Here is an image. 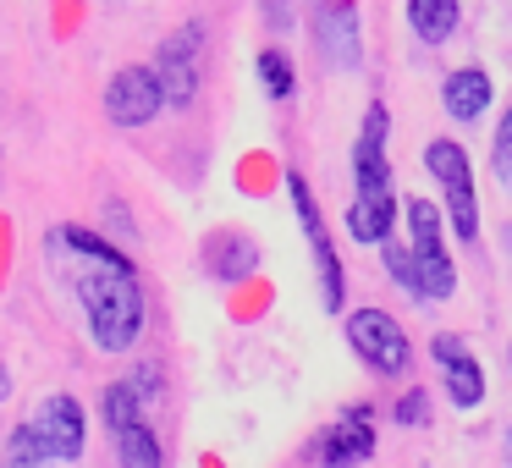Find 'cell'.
I'll list each match as a JSON object with an SVG mask.
<instances>
[{"instance_id":"6da1fadb","label":"cell","mask_w":512,"mask_h":468,"mask_svg":"<svg viewBox=\"0 0 512 468\" xmlns=\"http://www.w3.org/2000/svg\"><path fill=\"white\" fill-rule=\"evenodd\" d=\"M50 243L72 254V292L83 303V320L100 353H133L138 336L149 325V303H144V281H138L133 259L116 243H105L89 226H56Z\"/></svg>"},{"instance_id":"7a4b0ae2","label":"cell","mask_w":512,"mask_h":468,"mask_svg":"<svg viewBox=\"0 0 512 468\" xmlns=\"http://www.w3.org/2000/svg\"><path fill=\"white\" fill-rule=\"evenodd\" d=\"M386 138H391V111L375 100L364 111V127H358V144H353V204H347V237L364 248L391 243V226H397Z\"/></svg>"},{"instance_id":"3957f363","label":"cell","mask_w":512,"mask_h":468,"mask_svg":"<svg viewBox=\"0 0 512 468\" xmlns=\"http://www.w3.org/2000/svg\"><path fill=\"white\" fill-rule=\"evenodd\" d=\"M402 226H408V254L419 270L424 303H446L457 292V265L446 254V215L424 193H413V199H402Z\"/></svg>"},{"instance_id":"277c9868","label":"cell","mask_w":512,"mask_h":468,"mask_svg":"<svg viewBox=\"0 0 512 468\" xmlns=\"http://www.w3.org/2000/svg\"><path fill=\"white\" fill-rule=\"evenodd\" d=\"M424 171L435 177V188H441V199H446V226H452V237L474 243L479 237V193H474V160H468V149L457 144V138H430V144H424Z\"/></svg>"},{"instance_id":"5b68a950","label":"cell","mask_w":512,"mask_h":468,"mask_svg":"<svg viewBox=\"0 0 512 468\" xmlns=\"http://www.w3.org/2000/svg\"><path fill=\"white\" fill-rule=\"evenodd\" d=\"M347 347L364 358V369H375L380 380H402L413 369V342L386 309H353L347 314Z\"/></svg>"},{"instance_id":"8992f818","label":"cell","mask_w":512,"mask_h":468,"mask_svg":"<svg viewBox=\"0 0 512 468\" xmlns=\"http://www.w3.org/2000/svg\"><path fill=\"white\" fill-rule=\"evenodd\" d=\"M287 199H292V210H298V221H303V237H309L314 276H320V303L336 314V309H342V298H347V276H342V259H336L331 232H325V221H320V204H314L309 182H303L298 171H287Z\"/></svg>"},{"instance_id":"52a82bcc","label":"cell","mask_w":512,"mask_h":468,"mask_svg":"<svg viewBox=\"0 0 512 468\" xmlns=\"http://www.w3.org/2000/svg\"><path fill=\"white\" fill-rule=\"evenodd\" d=\"M199 56H204V23H182L160 39V89H166V105H193L199 100Z\"/></svg>"},{"instance_id":"ba28073f","label":"cell","mask_w":512,"mask_h":468,"mask_svg":"<svg viewBox=\"0 0 512 468\" xmlns=\"http://www.w3.org/2000/svg\"><path fill=\"white\" fill-rule=\"evenodd\" d=\"M160 111H166V89L155 67H122L105 83V116L116 127H149Z\"/></svg>"},{"instance_id":"9c48e42d","label":"cell","mask_w":512,"mask_h":468,"mask_svg":"<svg viewBox=\"0 0 512 468\" xmlns=\"http://www.w3.org/2000/svg\"><path fill=\"white\" fill-rule=\"evenodd\" d=\"M28 424L39 430V441H45V452L56 457V463H78L83 446H89V419H83L78 397H67V391H50V397L28 413Z\"/></svg>"},{"instance_id":"30bf717a","label":"cell","mask_w":512,"mask_h":468,"mask_svg":"<svg viewBox=\"0 0 512 468\" xmlns=\"http://www.w3.org/2000/svg\"><path fill=\"white\" fill-rule=\"evenodd\" d=\"M430 358H435V369H441V386H446V397H452V408L468 413V408L485 402V369L468 353L463 336H452V331L430 336Z\"/></svg>"},{"instance_id":"8fae6325","label":"cell","mask_w":512,"mask_h":468,"mask_svg":"<svg viewBox=\"0 0 512 468\" xmlns=\"http://www.w3.org/2000/svg\"><path fill=\"white\" fill-rule=\"evenodd\" d=\"M375 413L369 408H347V413H336V424L320 435V463L325 468H358V463H369L375 457Z\"/></svg>"},{"instance_id":"7c38bea8","label":"cell","mask_w":512,"mask_h":468,"mask_svg":"<svg viewBox=\"0 0 512 468\" xmlns=\"http://www.w3.org/2000/svg\"><path fill=\"white\" fill-rule=\"evenodd\" d=\"M490 100H496V89H490V72H485V67H457V72H446L441 105H446V116H452V122L474 127L479 116L490 111Z\"/></svg>"},{"instance_id":"4fadbf2b","label":"cell","mask_w":512,"mask_h":468,"mask_svg":"<svg viewBox=\"0 0 512 468\" xmlns=\"http://www.w3.org/2000/svg\"><path fill=\"white\" fill-rule=\"evenodd\" d=\"M320 45H325V61L342 72H353L364 61V45H358V12L347 0H331L320 6Z\"/></svg>"},{"instance_id":"5bb4252c","label":"cell","mask_w":512,"mask_h":468,"mask_svg":"<svg viewBox=\"0 0 512 468\" xmlns=\"http://www.w3.org/2000/svg\"><path fill=\"white\" fill-rule=\"evenodd\" d=\"M402 17H408V34L419 39L424 50H435V45H446V39L457 34V23H463V0H408Z\"/></svg>"},{"instance_id":"9a60e30c","label":"cell","mask_w":512,"mask_h":468,"mask_svg":"<svg viewBox=\"0 0 512 468\" xmlns=\"http://www.w3.org/2000/svg\"><path fill=\"white\" fill-rule=\"evenodd\" d=\"M111 441H116V463L122 468H166V446H160V435L144 424V413L116 424Z\"/></svg>"},{"instance_id":"2e32d148","label":"cell","mask_w":512,"mask_h":468,"mask_svg":"<svg viewBox=\"0 0 512 468\" xmlns=\"http://www.w3.org/2000/svg\"><path fill=\"white\" fill-rule=\"evenodd\" d=\"M254 72H259V83H265V94H270L276 105L292 100V89H298V67H292V56H287L281 45H265V50H259Z\"/></svg>"},{"instance_id":"e0dca14e","label":"cell","mask_w":512,"mask_h":468,"mask_svg":"<svg viewBox=\"0 0 512 468\" xmlns=\"http://www.w3.org/2000/svg\"><path fill=\"white\" fill-rule=\"evenodd\" d=\"M0 468H56V457L45 452V441H39V430L23 419L12 435H6V452H0Z\"/></svg>"},{"instance_id":"ac0fdd59","label":"cell","mask_w":512,"mask_h":468,"mask_svg":"<svg viewBox=\"0 0 512 468\" xmlns=\"http://www.w3.org/2000/svg\"><path fill=\"white\" fill-rule=\"evenodd\" d=\"M380 265H386V276L397 281V287L408 292L413 303H424V292H419V270H413V254L397 243V237H391V243H380Z\"/></svg>"},{"instance_id":"d6986e66","label":"cell","mask_w":512,"mask_h":468,"mask_svg":"<svg viewBox=\"0 0 512 468\" xmlns=\"http://www.w3.org/2000/svg\"><path fill=\"white\" fill-rule=\"evenodd\" d=\"M490 171H496V182L512 193V105L501 111L496 133H490Z\"/></svg>"},{"instance_id":"ffe728a7","label":"cell","mask_w":512,"mask_h":468,"mask_svg":"<svg viewBox=\"0 0 512 468\" xmlns=\"http://www.w3.org/2000/svg\"><path fill=\"white\" fill-rule=\"evenodd\" d=\"M397 424H408V430H419V424H430V397H424V391H402L397 397Z\"/></svg>"},{"instance_id":"44dd1931","label":"cell","mask_w":512,"mask_h":468,"mask_svg":"<svg viewBox=\"0 0 512 468\" xmlns=\"http://www.w3.org/2000/svg\"><path fill=\"white\" fill-rule=\"evenodd\" d=\"M265 23L276 28V34H287V28H292V12H287V0H265Z\"/></svg>"},{"instance_id":"7402d4cb","label":"cell","mask_w":512,"mask_h":468,"mask_svg":"<svg viewBox=\"0 0 512 468\" xmlns=\"http://www.w3.org/2000/svg\"><path fill=\"white\" fill-rule=\"evenodd\" d=\"M12 397V375H6V364H0V402Z\"/></svg>"},{"instance_id":"603a6c76","label":"cell","mask_w":512,"mask_h":468,"mask_svg":"<svg viewBox=\"0 0 512 468\" xmlns=\"http://www.w3.org/2000/svg\"><path fill=\"white\" fill-rule=\"evenodd\" d=\"M507 457H512V430H507Z\"/></svg>"},{"instance_id":"cb8c5ba5","label":"cell","mask_w":512,"mask_h":468,"mask_svg":"<svg viewBox=\"0 0 512 468\" xmlns=\"http://www.w3.org/2000/svg\"><path fill=\"white\" fill-rule=\"evenodd\" d=\"M507 369H512V347H507Z\"/></svg>"}]
</instances>
